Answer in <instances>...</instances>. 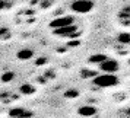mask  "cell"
Listing matches in <instances>:
<instances>
[{
	"label": "cell",
	"instance_id": "1",
	"mask_svg": "<svg viewBox=\"0 0 130 118\" xmlns=\"http://www.w3.org/2000/svg\"><path fill=\"white\" fill-rule=\"evenodd\" d=\"M92 83H94L95 86H98V88H114V86H117L120 85V79L117 77V74H105V73H102V74H98V76L92 79Z\"/></svg>",
	"mask_w": 130,
	"mask_h": 118
},
{
	"label": "cell",
	"instance_id": "2",
	"mask_svg": "<svg viewBox=\"0 0 130 118\" xmlns=\"http://www.w3.org/2000/svg\"><path fill=\"white\" fill-rule=\"evenodd\" d=\"M95 3L91 0H76L70 3V9L75 13H80V15H86L91 10H94Z\"/></svg>",
	"mask_w": 130,
	"mask_h": 118
},
{
	"label": "cell",
	"instance_id": "3",
	"mask_svg": "<svg viewBox=\"0 0 130 118\" xmlns=\"http://www.w3.org/2000/svg\"><path fill=\"white\" fill-rule=\"evenodd\" d=\"M72 25H75V18H73L72 15H66V16H59V18L53 19V21L48 24V26L53 31H56V29H61V28L72 26Z\"/></svg>",
	"mask_w": 130,
	"mask_h": 118
},
{
	"label": "cell",
	"instance_id": "4",
	"mask_svg": "<svg viewBox=\"0 0 130 118\" xmlns=\"http://www.w3.org/2000/svg\"><path fill=\"white\" fill-rule=\"evenodd\" d=\"M53 34L57 36H61V38H77V36L82 34V31L79 29V26L72 25V26H67V28H61V29L53 31Z\"/></svg>",
	"mask_w": 130,
	"mask_h": 118
},
{
	"label": "cell",
	"instance_id": "5",
	"mask_svg": "<svg viewBox=\"0 0 130 118\" xmlns=\"http://www.w3.org/2000/svg\"><path fill=\"white\" fill-rule=\"evenodd\" d=\"M98 69L101 71H104L105 74H116L118 70H120V63H118L116 58H108L102 63V64L98 66Z\"/></svg>",
	"mask_w": 130,
	"mask_h": 118
},
{
	"label": "cell",
	"instance_id": "6",
	"mask_svg": "<svg viewBox=\"0 0 130 118\" xmlns=\"http://www.w3.org/2000/svg\"><path fill=\"white\" fill-rule=\"evenodd\" d=\"M32 115H34L32 111L26 109V108H21V106L9 109V117L10 118H32Z\"/></svg>",
	"mask_w": 130,
	"mask_h": 118
},
{
	"label": "cell",
	"instance_id": "7",
	"mask_svg": "<svg viewBox=\"0 0 130 118\" xmlns=\"http://www.w3.org/2000/svg\"><path fill=\"white\" fill-rule=\"evenodd\" d=\"M118 21L124 26H130V5H126L121 7V10L118 12Z\"/></svg>",
	"mask_w": 130,
	"mask_h": 118
},
{
	"label": "cell",
	"instance_id": "8",
	"mask_svg": "<svg viewBox=\"0 0 130 118\" xmlns=\"http://www.w3.org/2000/svg\"><path fill=\"white\" fill-rule=\"evenodd\" d=\"M77 114L82 117H94L96 114V106L94 105H82L80 108H77Z\"/></svg>",
	"mask_w": 130,
	"mask_h": 118
},
{
	"label": "cell",
	"instance_id": "9",
	"mask_svg": "<svg viewBox=\"0 0 130 118\" xmlns=\"http://www.w3.org/2000/svg\"><path fill=\"white\" fill-rule=\"evenodd\" d=\"M107 58H108V55H107V54H101V53L92 54V55L88 58V63H89V64H96V66H100V64H102V63H104Z\"/></svg>",
	"mask_w": 130,
	"mask_h": 118
},
{
	"label": "cell",
	"instance_id": "10",
	"mask_svg": "<svg viewBox=\"0 0 130 118\" xmlns=\"http://www.w3.org/2000/svg\"><path fill=\"white\" fill-rule=\"evenodd\" d=\"M16 57L18 60H22V61H26V60H31L34 57V51L31 48H22L16 53Z\"/></svg>",
	"mask_w": 130,
	"mask_h": 118
},
{
	"label": "cell",
	"instance_id": "11",
	"mask_svg": "<svg viewBox=\"0 0 130 118\" xmlns=\"http://www.w3.org/2000/svg\"><path fill=\"white\" fill-rule=\"evenodd\" d=\"M19 90H21V93H24V95H32V93H35V88L31 85V83H24V85H21V88H19Z\"/></svg>",
	"mask_w": 130,
	"mask_h": 118
},
{
	"label": "cell",
	"instance_id": "12",
	"mask_svg": "<svg viewBox=\"0 0 130 118\" xmlns=\"http://www.w3.org/2000/svg\"><path fill=\"white\" fill-rule=\"evenodd\" d=\"M117 41L123 45H130V32H120L117 35Z\"/></svg>",
	"mask_w": 130,
	"mask_h": 118
},
{
	"label": "cell",
	"instance_id": "13",
	"mask_svg": "<svg viewBox=\"0 0 130 118\" xmlns=\"http://www.w3.org/2000/svg\"><path fill=\"white\" fill-rule=\"evenodd\" d=\"M9 38H12V31L6 26H0V41H6Z\"/></svg>",
	"mask_w": 130,
	"mask_h": 118
},
{
	"label": "cell",
	"instance_id": "14",
	"mask_svg": "<svg viewBox=\"0 0 130 118\" xmlns=\"http://www.w3.org/2000/svg\"><path fill=\"white\" fill-rule=\"evenodd\" d=\"M80 76L82 77H92V79H95V77L98 76V71L96 70H82L80 71Z\"/></svg>",
	"mask_w": 130,
	"mask_h": 118
},
{
	"label": "cell",
	"instance_id": "15",
	"mask_svg": "<svg viewBox=\"0 0 130 118\" xmlns=\"http://www.w3.org/2000/svg\"><path fill=\"white\" fill-rule=\"evenodd\" d=\"M79 96V92H77L76 89H69V90H66L64 92V98H69V99H72V98H77Z\"/></svg>",
	"mask_w": 130,
	"mask_h": 118
},
{
	"label": "cell",
	"instance_id": "16",
	"mask_svg": "<svg viewBox=\"0 0 130 118\" xmlns=\"http://www.w3.org/2000/svg\"><path fill=\"white\" fill-rule=\"evenodd\" d=\"M13 77H15V73H12V71H7V73H3L2 74V82H5V83H7V82H10Z\"/></svg>",
	"mask_w": 130,
	"mask_h": 118
},
{
	"label": "cell",
	"instance_id": "17",
	"mask_svg": "<svg viewBox=\"0 0 130 118\" xmlns=\"http://www.w3.org/2000/svg\"><path fill=\"white\" fill-rule=\"evenodd\" d=\"M118 118H130V108L121 109V111L118 112Z\"/></svg>",
	"mask_w": 130,
	"mask_h": 118
},
{
	"label": "cell",
	"instance_id": "18",
	"mask_svg": "<svg viewBox=\"0 0 130 118\" xmlns=\"http://www.w3.org/2000/svg\"><path fill=\"white\" fill-rule=\"evenodd\" d=\"M12 2H0V10L3 9H7V7H12Z\"/></svg>",
	"mask_w": 130,
	"mask_h": 118
},
{
	"label": "cell",
	"instance_id": "19",
	"mask_svg": "<svg viewBox=\"0 0 130 118\" xmlns=\"http://www.w3.org/2000/svg\"><path fill=\"white\" fill-rule=\"evenodd\" d=\"M41 3V6L42 7H48V6H51V2H40Z\"/></svg>",
	"mask_w": 130,
	"mask_h": 118
},
{
	"label": "cell",
	"instance_id": "20",
	"mask_svg": "<svg viewBox=\"0 0 130 118\" xmlns=\"http://www.w3.org/2000/svg\"><path fill=\"white\" fill-rule=\"evenodd\" d=\"M45 61H47V60H45V58H38V60H37V61H35V63H37V64H44Z\"/></svg>",
	"mask_w": 130,
	"mask_h": 118
},
{
	"label": "cell",
	"instance_id": "21",
	"mask_svg": "<svg viewBox=\"0 0 130 118\" xmlns=\"http://www.w3.org/2000/svg\"><path fill=\"white\" fill-rule=\"evenodd\" d=\"M129 64H130V60H129Z\"/></svg>",
	"mask_w": 130,
	"mask_h": 118
}]
</instances>
